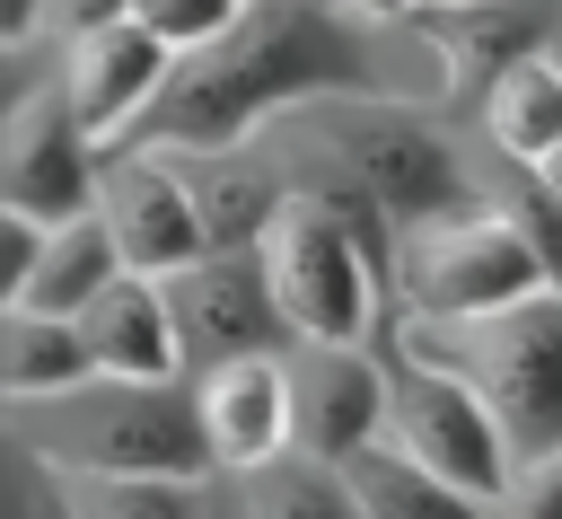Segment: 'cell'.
I'll use <instances>...</instances> for the list:
<instances>
[{
	"label": "cell",
	"instance_id": "1",
	"mask_svg": "<svg viewBox=\"0 0 562 519\" xmlns=\"http://www.w3.org/2000/svg\"><path fill=\"white\" fill-rule=\"evenodd\" d=\"M386 70L369 53V26L334 0H246L237 26L202 53H184L158 88V106L132 123L149 150H246L281 114L316 97H378Z\"/></svg>",
	"mask_w": 562,
	"mask_h": 519
},
{
	"label": "cell",
	"instance_id": "2",
	"mask_svg": "<svg viewBox=\"0 0 562 519\" xmlns=\"http://www.w3.org/2000/svg\"><path fill=\"white\" fill-rule=\"evenodd\" d=\"M281 141L299 150L290 185H342L351 202L378 211V229L395 246L492 202L483 176L465 167V150L422 106H395L386 88L378 97H316V106L281 114Z\"/></svg>",
	"mask_w": 562,
	"mask_h": 519
},
{
	"label": "cell",
	"instance_id": "3",
	"mask_svg": "<svg viewBox=\"0 0 562 519\" xmlns=\"http://www.w3.org/2000/svg\"><path fill=\"white\" fill-rule=\"evenodd\" d=\"M263 273L299 343H378L395 299V238L342 185H290L263 220Z\"/></svg>",
	"mask_w": 562,
	"mask_h": 519
},
{
	"label": "cell",
	"instance_id": "4",
	"mask_svg": "<svg viewBox=\"0 0 562 519\" xmlns=\"http://www.w3.org/2000/svg\"><path fill=\"white\" fill-rule=\"evenodd\" d=\"M18 440L53 475H220L193 378H88L44 405H9Z\"/></svg>",
	"mask_w": 562,
	"mask_h": 519
},
{
	"label": "cell",
	"instance_id": "5",
	"mask_svg": "<svg viewBox=\"0 0 562 519\" xmlns=\"http://www.w3.org/2000/svg\"><path fill=\"white\" fill-rule=\"evenodd\" d=\"M404 352L448 361L492 405L518 466L562 449V290H527L518 308L465 317V325H404Z\"/></svg>",
	"mask_w": 562,
	"mask_h": 519
},
{
	"label": "cell",
	"instance_id": "6",
	"mask_svg": "<svg viewBox=\"0 0 562 519\" xmlns=\"http://www.w3.org/2000/svg\"><path fill=\"white\" fill-rule=\"evenodd\" d=\"M395 281L413 299V325H465V317H501L527 290H544L527 229L509 220V202H483L465 220H439L422 238H404Z\"/></svg>",
	"mask_w": 562,
	"mask_h": 519
},
{
	"label": "cell",
	"instance_id": "7",
	"mask_svg": "<svg viewBox=\"0 0 562 519\" xmlns=\"http://www.w3.org/2000/svg\"><path fill=\"white\" fill-rule=\"evenodd\" d=\"M386 449H404L413 466H430V475H448V484H465L483 501H501L509 475H518L492 405L430 352H404L386 369Z\"/></svg>",
	"mask_w": 562,
	"mask_h": 519
},
{
	"label": "cell",
	"instance_id": "8",
	"mask_svg": "<svg viewBox=\"0 0 562 519\" xmlns=\"http://www.w3.org/2000/svg\"><path fill=\"white\" fill-rule=\"evenodd\" d=\"M97 167H105V141L79 123L70 88H26L0 132V220L35 238L97 211Z\"/></svg>",
	"mask_w": 562,
	"mask_h": 519
},
{
	"label": "cell",
	"instance_id": "9",
	"mask_svg": "<svg viewBox=\"0 0 562 519\" xmlns=\"http://www.w3.org/2000/svg\"><path fill=\"white\" fill-rule=\"evenodd\" d=\"M97 220L114 229V255L123 273H184L193 255H211V229H202V202L184 185V158L176 150H149V141H114L105 167H97Z\"/></svg>",
	"mask_w": 562,
	"mask_h": 519
},
{
	"label": "cell",
	"instance_id": "10",
	"mask_svg": "<svg viewBox=\"0 0 562 519\" xmlns=\"http://www.w3.org/2000/svg\"><path fill=\"white\" fill-rule=\"evenodd\" d=\"M167 308H176V343H184V378L246 361V352H290V317L272 299L263 246H211L184 273H167Z\"/></svg>",
	"mask_w": 562,
	"mask_h": 519
},
{
	"label": "cell",
	"instance_id": "11",
	"mask_svg": "<svg viewBox=\"0 0 562 519\" xmlns=\"http://www.w3.org/2000/svg\"><path fill=\"white\" fill-rule=\"evenodd\" d=\"M386 440V361L369 343H299L290 352V449L351 466Z\"/></svg>",
	"mask_w": 562,
	"mask_h": 519
},
{
	"label": "cell",
	"instance_id": "12",
	"mask_svg": "<svg viewBox=\"0 0 562 519\" xmlns=\"http://www.w3.org/2000/svg\"><path fill=\"white\" fill-rule=\"evenodd\" d=\"M193 405H202V440L220 475H255L272 457H290V352H246L220 369H193Z\"/></svg>",
	"mask_w": 562,
	"mask_h": 519
},
{
	"label": "cell",
	"instance_id": "13",
	"mask_svg": "<svg viewBox=\"0 0 562 519\" xmlns=\"http://www.w3.org/2000/svg\"><path fill=\"white\" fill-rule=\"evenodd\" d=\"M167 70H176V53H167L140 18H105V26L70 35V70H61V88H70V106H79V123L114 150V141H132V123L158 106Z\"/></svg>",
	"mask_w": 562,
	"mask_h": 519
},
{
	"label": "cell",
	"instance_id": "14",
	"mask_svg": "<svg viewBox=\"0 0 562 519\" xmlns=\"http://www.w3.org/2000/svg\"><path fill=\"white\" fill-rule=\"evenodd\" d=\"M413 18H422V44L439 53V79L457 106H474L509 62L544 53L562 26L553 0H448V9H413Z\"/></svg>",
	"mask_w": 562,
	"mask_h": 519
},
{
	"label": "cell",
	"instance_id": "15",
	"mask_svg": "<svg viewBox=\"0 0 562 519\" xmlns=\"http://www.w3.org/2000/svg\"><path fill=\"white\" fill-rule=\"evenodd\" d=\"M79 343H88L97 378H184L176 308H167V281H149V273H114L79 308Z\"/></svg>",
	"mask_w": 562,
	"mask_h": 519
},
{
	"label": "cell",
	"instance_id": "16",
	"mask_svg": "<svg viewBox=\"0 0 562 519\" xmlns=\"http://www.w3.org/2000/svg\"><path fill=\"white\" fill-rule=\"evenodd\" d=\"M114 273H123V255H114V229L97 211H79L61 229H35L26 264L9 273V317H79Z\"/></svg>",
	"mask_w": 562,
	"mask_h": 519
},
{
	"label": "cell",
	"instance_id": "17",
	"mask_svg": "<svg viewBox=\"0 0 562 519\" xmlns=\"http://www.w3.org/2000/svg\"><path fill=\"white\" fill-rule=\"evenodd\" d=\"M474 114H483V132H492V150H501L509 167H536V158L562 141V62H553V53L509 62V70L474 97Z\"/></svg>",
	"mask_w": 562,
	"mask_h": 519
},
{
	"label": "cell",
	"instance_id": "18",
	"mask_svg": "<svg viewBox=\"0 0 562 519\" xmlns=\"http://www.w3.org/2000/svg\"><path fill=\"white\" fill-rule=\"evenodd\" d=\"M88 378H97V361L79 343V317H0V396L9 405H44Z\"/></svg>",
	"mask_w": 562,
	"mask_h": 519
},
{
	"label": "cell",
	"instance_id": "19",
	"mask_svg": "<svg viewBox=\"0 0 562 519\" xmlns=\"http://www.w3.org/2000/svg\"><path fill=\"white\" fill-rule=\"evenodd\" d=\"M351 493H360V510L369 519H492V501L483 493H465V484H448V475H430V466H413L404 449H360L351 466Z\"/></svg>",
	"mask_w": 562,
	"mask_h": 519
},
{
	"label": "cell",
	"instance_id": "20",
	"mask_svg": "<svg viewBox=\"0 0 562 519\" xmlns=\"http://www.w3.org/2000/svg\"><path fill=\"white\" fill-rule=\"evenodd\" d=\"M237 501H246V519H369L351 475L325 466V457H299V449L255 466V475H237Z\"/></svg>",
	"mask_w": 562,
	"mask_h": 519
},
{
	"label": "cell",
	"instance_id": "21",
	"mask_svg": "<svg viewBox=\"0 0 562 519\" xmlns=\"http://www.w3.org/2000/svg\"><path fill=\"white\" fill-rule=\"evenodd\" d=\"M237 9H246V0H132L123 18H140V26H149V35H158L176 62H184V53L220 44V35L237 26Z\"/></svg>",
	"mask_w": 562,
	"mask_h": 519
},
{
	"label": "cell",
	"instance_id": "22",
	"mask_svg": "<svg viewBox=\"0 0 562 519\" xmlns=\"http://www.w3.org/2000/svg\"><path fill=\"white\" fill-rule=\"evenodd\" d=\"M509 220L527 229V246H536V273H544V290H562V202L518 167V185H509Z\"/></svg>",
	"mask_w": 562,
	"mask_h": 519
},
{
	"label": "cell",
	"instance_id": "23",
	"mask_svg": "<svg viewBox=\"0 0 562 519\" xmlns=\"http://www.w3.org/2000/svg\"><path fill=\"white\" fill-rule=\"evenodd\" d=\"M492 519H562V449L553 457H536L527 466V484L518 493H501V510Z\"/></svg>",
	"mask_w": 562,
	"mask_h": 519
},
{
	"label": "cell",
	"instance_id": "24",
	"mask_svg": "<svg viewBox=\"0 0 562 519\" xmlns=\"http://www.w3.org/2000/svg\"><path fill=\"white\" fill-rule=\"evenodd\" d=\"M53 35H88V26H105V18H123L132 0H26Z\"/></svg>",
	"mask_w": 562,
	"mask_h": 519
},
{
	"label": "cell",
	"instance_id": "25",
	"mask_svg": "<svg viewBox=\"0 0 562 519\" xmlns=\"http://www.w3.org/2000/svg\"><path fill=\"white\" fill-rule=\"evenodd\" d=\"M342 9H351L360 26H395V18H413L422 0H342Z\"/></svg>",
	"mask_w": 562,
	"mask_h": 519
},
{
	"label": "cell",
	"instance_id": "26",
	"mask_svg": "<svg viewBox=\"0 0 562 519\" xmlns=\"http://www.w3.org/2000/svg\"><path fill=\"white\" fill-rule=\"evenodd\" d=\"M527 176H536V185H544V194H553V202H562V141H553V150H544V158H536V167H527Z\"/></svg>",
	"mask_w": 562,
	"mask_h": 519
},
{
	"label": "cell",
	"instance_id": "27",
	"mask_svg": "<svg viewBox=\"0 0 562 519\" xmlns=\"http://www.w3.org/2000/svg\"><path fill=\"white\" fill-rule=\"evenodd\" d=\"M35 519H70V510H61V484H53L44 466H35Z\"/></svg>",
	"mask_w": 562,
	"mask_h": 519
},
{
	"label": "cell",
	"instance_id": "28",
	"mask_svg": "<svg viewBox=\"0 0 562 519\" xmlns=\"http://www.w3.org/2000/svg\"><path fill=\"white\" fill-rule=\"evenodd\" d=\"M0 88H18V26H0Z\"/></svg>",
	"mask_w": 562,
	"mask_h": 519
},
{
	"label": "cell",
	"instance_id": "29",
	"mask_svg": "<svg viewBox=\"0 0 562 519\" xmlns=\"http://www.w3.org/2000/svg\"><path fill=\"white\" fill-rule=\"evenodd\" d=\"M422 9H448V0H422Z\"/></svg>",
	"mask_w": 562,
	"mask_h": 519
},
{
	"label": "cell",
	"instance_id": "30",
	"mask_svg": "<svg viewBox=\"0 0 562 519\" xmlns=\"http://www.w3.org/2000/svg\"><path fill=\"white\" fill-rule=\"evenodd\" d=\"M334 9H342V0H334Z\"/></svg>",
	"mask_w": 562,
	"mask_h": 519
}]
</instances>
